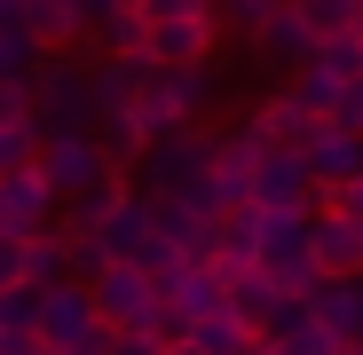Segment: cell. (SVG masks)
I'll use <instances>...</instances> for the list:
<instances>
[{"mask_svg": "<svg viewBox=\"0 0 363 355\" xmlns=\"http://www.w3.org/2000/svg\"><path fill=\"white\" fill-rule=\"evenodd\" d=\"M206 182H213V135L206 127H182V135H166V142H150L135 158L143 198H198L206 205Z\"/></svg>", "mask_w": 363, "mask_h": 355, "instance_id": "cell-1", "label": "cell"}, {"mask_svg": "<svg viewBox=\"0 0 363 355\" xmlns=\"http://www.w3.org/2000/svg\"><path fill=\"white\" fill-rule=\"evenodd\" d=\"M32 118H40V135H95V64L40 55V72H32Z\"/></svg>", "mask_w": 363, "mask_h": 355, "instance_id": "cell-2", "label": "cell"}, {"mask_svg": "<svg viewBox=\"0 0 363 355\" xmlns=\"http://www.w3.org/2000/svg\"><path fill=\"white\" fill-rule=\"evenodd\" d=\"M40 339H48V355H103V316H95V292H87V276H72V284H48L40 292Z\"/></svg>", "mask_w": 363, "mask_h": 355, "instance_id": "cell-3", "label": "cell"}, {"mask_svg": "<svg viewBox=\"0 0 363 355\" xmlns=\"http://www.w3.org/2000/svg\"><path fill=\"white\" fill-rule=\"evenodd\" d=\"M87 292H95V316H103V332H150L158 324V308H166V292L135 269V261H111V269H95L87 276Z\"/></svg>", "mask_w": 363, "mask_h": 355, "instance_id": "cell-4", "label": "cell"}, {"mask_svg": "<svg viewBox=\"0 0 363 355\" xmlns=\"http://www.w3.org/2000/svg\"><path fill=\"white\" fill-rule=\"evenodd\" d=\"M261 135L253 127H213V182H206V213H237V205H253V182H261Z\"/></svg>", "mask_w": 363, "mask_h": 355, "instance_id": "cell-5", "label": "cell"}, {"mask_svg": "<svg viewBox=\"0 0 363 355\" xmlns=\"http://www.w3.org/2000/svg\"><path fill=\"white\" fill-rule=\"evenodd\" d=\"M40 174H48V190L64 198V205L87 198V190H103V182H118L103 135H48V142H40Z\"/></svg>", "mask_w": 363, "mask_h": 355, "instance_id": "cell-6", "label": "cell"}, {"mask_svg": "<svg viewBox=\"0 0 363 355\" xmlns=\"http://www.w3.org/2000/svg\"><path fill=\"white\" fill-rule=\"evenodd\" d=\"M150 198L135 190V182H111L103 190V221H95V261L111 269V261H143L150 253Z\"/></svg>", "mask_w": 363, "mask_h": 355, "instance_id": "cell-7", "label": "cell"}, {"mask_svg": "<svg viewBox=\"0 0 363 355\" xmlns=\"http://www.w3.org/2000/svg\"><path fill=\"white\" fill-rule=\"evenodd\" d=\"M213 47H221L213 16H158L143 40V64L150 72H213Z\"/></svg>", "mask_w": 363, "mask_h": 355, "instance_id": "cell-8", "label": "cell"}, {"mask_svg": "<svg viewBox=\"0 0 363 355\" xmlns=\"http://www.w3.org/2000/svg\"><path fill=\"white\" fill-rule=\"evenodd\" d=\"M64 213V198L48 190V174L32 166V174H9V182H0V237H48V221Z\"/></svg>", "mask_w": 363, "mask_h": 355, "instance_id": "cell-9", "label": "cell"}, {"mask_svg": "<svg viewBox=\"0 0 363 355\" xmlns=\"http://www.w3.org/2000/svg\"><path fill=\"white\" fill-rule=\"evenodd\" d=\"M150 229H158V245H174L182 261H213V213L198 198H150Z\"/></svg>", "mask_w": 363, "mask_h": 355, "instance_id": "cell-10", "label": "cell"}, {"mask_svg": "<svg viewBox=\"0 0 363 355\" xmlns=\"http://www.w3.org/2000/svg\"><path fill=\"white\" fill-rule=\"evenodd\" d=\"M300 158H308V182H316V198H332V190L363 182V135H340L332 118L316 127V142L300 150Z\"/></svg>", "mask_w": 363, "mask_h": 355, "instance_id": "cell-11", "label": "cell"}, {"mask_svg": "<svg viewBox=\"0 0 363 355\" xmlns=\"http://www.w3.org/2000/svg\"><path fill=\"white\" fill-rule=\"evenodd\" d=\"M308 261H316L324 284L363 276V221H347V213H316V229H308Z\"/></svg>", "mask_w": 363, "mask_h": 355, "instance_id": "cell-12", "label": "cell"}, {"mask_svg": "<svg viewBox=\"0 0 363 355\" xmlns=\"http://www.w3.org/2000/svg\"><path fill=\"white\" fill-rule=\"evenodd\" d=\"M261 347H277V355H340V339L324 332V316H316V300H284V308L269 316V332H261Z\"/></svg>", "mask_w": 363, "mask_h": 355, "instance_id": "cell-13", "label": "cell"}, {"mask_svg": "<svg viewBox=\"0 0 363 355\" xmlns=\"http://www.w3.org/2000/svg\"><path fill=\"white\" fill-rule=\"evenodd\" d=\"M166 308L182 316V324H206V316H229V276L213 269V261H198V269H182L174 284H166Z\"/></svg>", "mask_w": 363, "mask_h": 355, "instance_id": "cell-14", "label": "cell"}, {"mask_svg": "<svg viewBox=\"0 0 363 355\" xmlns=\"http://www.w3.org/2000/svg\"><path fill=\"white\" fill-rule=\"evenodd\" d=\"M143 72L150 64H135V55H103V64H95V127H127V118H135Z\"/></svg>", "mask_w": 363, "mask_h": 355, "instance_id": "cell-15", "label": "cell"}, {"mask_svg": "<svg viewBox=\"0 0 363 355\" xmlns=\"http://www.w3.org/2000/svg\"><path fill=\"white\" fill-rule=\"evenodd\" d=\"M261 205H237V213H221L213 221V269L221 276H245V269H261Z\"/></svg>", "mask_w": 363, "mask_h": 355, "instance_id": "cell-16", "label": "cell"}, {"mask_svg": "<svg viewBox=\"0 0 363 355\" xmlns=\"http://www.w3.org/2000/svg\"><path fill=\"white\" fill-rule=\"evenodd\" d=\"M24 40H32L40 55H72V47L87 40L79 0H24Z\"/></svg>", "mask_w": 363, "mask_h": 355, "instance_id": "cell-17", "label": "cell"}, {"mask_svg": "<svg viewBox=\"0 0 363 355\" xmlns=\"http://www.w3.org/2000/svg\"><path fill=\"white\" fill-rule=\"evenodd\" d=\"M245 127L261 135V150H308L316 142V127H324V118H308V111H300L292 95H269L253 118H245Z\"/></svg>", "mask_w": 363, "mask_h": 355, "instance_id": "cell-18", "label": "cell"}, {"mask_svg": "<svg viewBox=\"0 0 363 355\" xmlns=\"http://www.w3.org/2000/svg\"><path fill=\"white\" fill-rule=\"evenodd\" d=\"M308 229H316V213H269L261 221V269H316Z\"/></svg>", "mask_w": 363, "mask_h": 355, "instance_id": "cell-19", "label": "cell"}, {"mask_svg": "<svg viewBox=\"0 0 363 355\" xmlns=\"http://www.w3.org/2000/svg\"><path fill=\"white\" fill-rule=\"evenodd\" d=\"M316 316H324V332H332L340 347H363V276L324 284V292H316Z\"/></svg>", "mask_w": 363, "mask_h": 355, "instance_id": "cell-20", "label": "cell"}, {"mask_svg": "<svg viewBox=\"0 0 363 355\" xmlns=\"http://www.w3.org/2000/svg\"><path fill=\"white\" fill-rule=\"evenodd\" d=\"M261 55H269L277 72H308V64H316V32L292 16V0H284V16H277L269 32H261Z\"/></svg>", "mask_w": 363, "mask_h": 355, "instance_id": "cell-21", "label": "cell"}, {"mask_svg": "<svg viewBox=\"0 0 363 355\" xmlns=\"http://www.w3.org/2000/svg\"><path fill=\"white\" fill-rule=\"evenodd\" d=\"M277 308H284V300H277V284H269L261 269H245V276H229V316L245 324L253 339L269 332V316H277Z\"/></svg>", "mask_w": 363, "mask_h": 355, "instance_id": "cell-22", "label": "cell"}, {"mask_svg": "<svg viewBox=\"0 0 363 355\" xmlns=\"http://www.w3.org/2000/svg\"><path fill=\"white\" fill-rule=\"evenodd\" d=\"M72 276H79V261H72L64 237H55V229H48V237H32V253H24V284H32V292H48V284H72Z\"/></svg>", "mask_w": 363, "mask_h": 355, "instance_id": "cell-23", "label": "cell"}, {"mask_svg": "<svg viewBox=\"0 0 363 355\" xmlns=\"http://www.w3.org/2000/svg\"><path fill=\"white\" fill-rule=\"evenodd\" d=\"M292 16L316 32V47L324 40H355V16H363V0H292Z\"/></svg>", "mask_w": 363, "mask_h": 355, "instance_id": "cell-24", "label": "cell"}, {"mask_svg": "<svg viewBox=\"0 0 363 355\" xmlns=\"http://www.w3.org/2000/svg\"><path fill=\"white\" fill-rule=\"evenodd\" d=\"M40 118H9V127H0V182H9V174H32L40 166Z\"/></svg>", "mask_w": 363, "mask_h": 355, "instance_id": "cell-25", "label": "cell"}, {"mask_svg": "<svg viewBox=\"0 0 363 355\" xmlns=\"http://www.w3.org/2000/svg\"><path fill=\"white\" fill-rule=\"evenodd\" d=\"M277 16H284V0H213V24H221V32H253V40H261Z\"/></svg>", "mask_w": 363, "mask_h": 355, "instance_id": "cell-26", "label": "cell"}, {"mask_svg": "<svg viewBox=\"0 0 363 355\" xmlns=\"http://www.w3.org/2000/svg\"><path fill=\"white\" fill-rule=\"evenodd\" d=\"M190 347H198V355H253V332L237 324V316H206V324L190 332Z\"/></svg>", "mask_w": 363, "mask_h": 355, "instance_id": "cell-27", "label": "cell"}, {"mask_svg": "<svg viewBox=\"0 0 363 355\" xmlns=\"http://www.w3.org/2000/svg\"><path fill=\"white\" fill-rule=\"evenodd\" d=\"M284 95H292L300 111H308V118H332V103H340L347 87H340V79H324V72L308 64V72H292V87H284Z\"/></svg>", "mask_w": 363, "mask_h": 355, "instance_id": "cell-28", "label": "cell"}, {"mask_svg": "<svg viewBox=\"0 0 363 355\" xmlns=\"http://www.w3.org/2000/svg\"><path fill=\"white\" fill-rule=\"evenodd\" d=\"M316 72L340 79V87H355V79H363V40H324V47H316Z\"/></svg>", "mask_w": 363, "mask_h": 355, "instance_id": "cell-29", "label": "cell"}, {"mask_svg": "<svg viewBox=\"0 0 363 355\" xmlns=\"http://www.w3.org/2000/svg\"><path fill=\"white\" fill-rule=\"evenodd\" d=\"M32 72H40V47L24 32H0V87H24Z\"/></svg>", "mask_w": 363, "mask_h": 355, "instance_id": "cell-30", "label": "cell"}, {"mask_svg": "<svg viewBox=\"0 0 363 355\" xmlns=\"http://www.w3.org/2000/svg\"><path fill=\"white\" fill-rule=\"evenodd\" d=\"M24 253H32L24 237H0V300H9V292H32L24 284Z\"/></svg>", "mask_w": 363, "mask_h": 355, "instance_id": "cell-31", "label": "cell"}, {"mask_svg": "<svg viewBox=\"0 0 363 355\" xmlns=\"http://www.w3.org/2000/svg\"><path fill=\"white\" fill-rule=\"evenodd\" d=\"M332 127H340V135H363V79H355V87L332 103Z\"/></svg>", "mask_w": 363, "mask_h": 355, "instance_id": "cell-32", "label": "cell"}, {"mask_svg": "<svg viewBox=\"0 0 363 355\" xmlns=\"http://www.w3.org/2000/svg\"><path fill=\"white\" fill-rule=\"evenodd\" d=\"M127 9H135V0H79V24H87V40H95L111 16H127Z\"/></svg>", "mask_w": 363, "mask_h": 355, "instance_id": "cell-33", "label": "cell"}, {"mask_svg": "<svg viewBox=\"0 0 363 355\" xmlns=\"http://www.w3.org/2000/svg\"><path fill=\"white\" fill-rule=\"evenodd\" d=\"M103 355H166V347H158L150 332H111V339H103Z\"/></svg>", "mask_w": 363, "mask_h": 355, "instance_id": "cell-34", "label": "cell"}, {"mask_svg": "<svg viewBox=\"0 0 363 355\" xmlns=\"http://www.w3.org/2000/svg\"><path fill=\"white\" fill-rule=\"evenodd\" d=\"M9 118H32V79L24 87H0V127H9Z\"/></svg>", "mask_w": 363, "mask_h": 355, "instance_id": "cell-35", "label": "cell"}, {"mask_svg": "<svg viewBox=\"0 0 363 355\" xmlns=\"http://www.w3.org/2000/svg\"><path fill=\"white\" fill-rule=\"evenodd\" d=\"M0 355H48L40 332H0Z\"/></svg>", "mask_w": 363, "mask_h": 355, "instance_id": "cell-36", "label": "cell"}, {"mask_svg": "<svg viewBox=\"0 0 363 355\" xmlns=\"http://www.w3.org/2000/svg\"><path fill=\"white\" fill-rule=\"evenodd\" d=\"M0 32H24V0H0Z\"/></svg>", "mask_w": 363, "mask_h": 355, "instance_id": "cell-37", "label": "cell"}, {"mask_svg": "<svg viewBox=\"0 0 363 355\" xmlns=\"http://www.w3.org/2000/svg\"><path fill=\"white\" fill-rule=\"evenodd\" d=\"M166 355H198V347H190V339H182V347H166Z\"/></svg>", "mask_w": 363, "mask_h": 355, "instance_id": "cell-38", "label": "cell"}, {"mask_svg": "<svg viewBox=\"0 0 363 355\" xmlns=\"http://www.w3.org/2000/svg\"><path fill=\"white\" fill-rule=\"evenodd\" d=\"M253 355H277V347H261V339H253Z\"/></svg>", "mask_w": 363, "mask_h": 355, "instance_id": "cell-39", "label": "cell"}, {"mask_svg": "<svg viewBox=\"0 0 363 355\" xmlns=\"http://www.w3.org/2000/svg\"><path fill=\"white\" fill-rule=\"evenodd\" d=\"M340 355H363V347H340Z\"/></svg>", "mask_w": 363, "mask_h": 355, "instance_id": "cell-40", "label": "cell"}, {"mask_svg": "<svg viewBox=\"0 0 363 355\" xmlns=\"http://www.w3.org/2000/svg\"><path fill=\"white\" fill-rule=\"evenodd\" d=\"M355 40H363V16H355Z\"/></svg>", "mask_w": 363, "mask_h": 355, "instance_id": "cell-41", "label": "cell"}, {"mask_svg": "<svg viewBox=\"0 0 363 355\" xmlns=\"http://www.w3.org/2000/svg\"><path fill=\"white\" fill-rule=\"evenodd\" d=\"M135 9H150V0H135Z\"/></svg>", "mask_w": 363, "mask_h": 355, "instance_id": "cell-42", "label": "cell"}]
</instances>
